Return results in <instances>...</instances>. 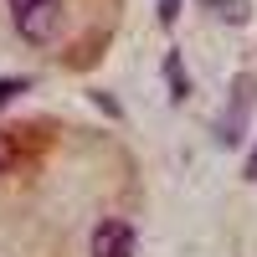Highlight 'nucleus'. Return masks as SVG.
I'll list each match as a JSON object with an SVG mask.
<instances>
[{"instance_id": "9", "label": "nucleus", "mask_w": 257, "mask_h": 257, "mask_svg": "<svg viewBox=\"0 0 257 257\" xmlns=\"http://www.w3.org/2000/svg\"><path fill=\"white\" fill-rule=\"evenodd\" d=\"M247 180H257V149H252V160H247Z\"/></svg>"}, {"instance_id": "8", "label": "nucleus", "mask_w": 257, "mask_h": 257, "mask_svg": "<svg viewBox=\"0 0 257 257\" xmlns=\"http://www.w3.org/2000/svg\"><path fill=\"white\" fill-rule=\"evenodd\" d=\"M31 6H41V0H11V11H31Z\"/></svg>"}, {"instance_id": "4", "label": "nucleus", "mask_w": 257, "mask_h": 257, "mask_svg": "<svg viewBox=\"0 0 257 257\" xmlns=\"http://www.w3.org/2000/svg\"><path fill=\"white\" fill-rule=\"evenodd\" d=\"M16 155H21V144H16V134H6V128H0V175H6V170L16 165Z\"/></svg>"}, {"instance_id": "5", "label": "nucleus", "mask_w": 257, "mask_h": 257, "mask_svg": "<svg viewBox=\"0 0 257 257\" xmlns=\"http://www.w3.org/2000/svg\"><path fill=\"white\" fill-rule=\"evenodd\" d=\"M165 72H170V82H175V98H185V77H180V52H170V57H165Z\"/></svg>"}, {"instance_id": "2", "label": "nucleus", "mask_w": 257, "mask_h": 257, "mask_svg": "<svg viewBox=\"0 0 257 257\" xmlns=\"http://www.w3.org/2000/svg\"><path fill=\"white\" fill-rule=\"evenodd\" d=\"M57 21H62L57 0H41V6H31V11H16V31L36 47V41H52L57 36Z\"/></svg>"}, {"instance_id": "6", "label": "nucleus", "mask_w": 257, "mask_h": 257, "mask_svg": "<svg viewBox=\"0 0 257 257\" xmlns=\"http://www.w3.org/2000/svg\"><path fill=\"white\" fill-rule=\"evenodd\" d=\"M175 16H180V0H160V21H165V26H170Z\"/></svg>"}, {"instance_id": "3", "label": "nucleus", "mask_w": 257, "mask_h": 257, "mask_svg": "<svg viewBox=\"0 0 257 257\" xmlns=\"http://www.w3.org/2000/svg\"><path fill=\"white\" fill-rule=\"evenodd\" d=\"M201 6L216 11L221 21H247V6H242V0H201Z\"/></svg>"}, {"instance_id": "7", "label": "nucleus", "mask_w": 257, "mask_h": 257, "mask_svg": "<svg viewBox=\"0 0 257 257\" xmlns=\"http://www.w3.org/2000/svg\"><path fill=\"white\" fill-rule=\"evenodd\" d=\"M21 88H26V82H0V108H6V103H11Z\"/></svg>"}, {"instance_id": "1", "label": "nucleus", "mask_w": 257, "mask_h": 257, "mask_svg": "<svg viewBox=\"0 0 257 257\" xmlns=\"http://www.w3.org/2000/svg\"><path fill=\"white\" fill-rule=\"evenodd\" d=\"M88 247H93V257H134V226L128 221H98Z\"/></svg>"}]
</instances>
